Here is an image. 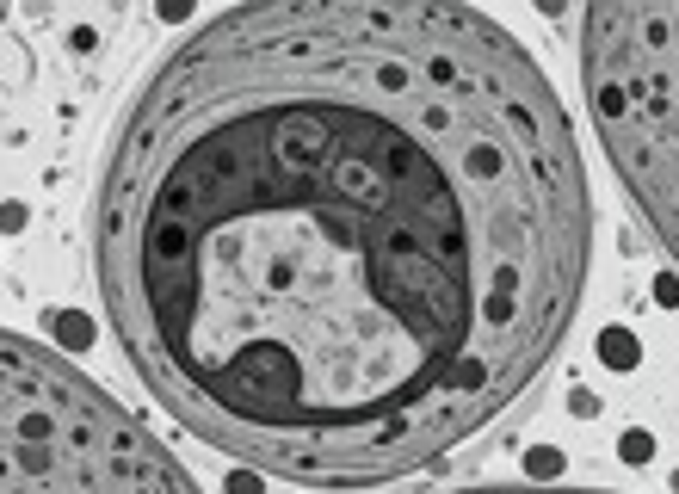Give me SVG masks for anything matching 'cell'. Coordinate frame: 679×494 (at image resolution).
<instances>
[{
  "instance_id": "cell-1",
  "label": "cell",
  "mask_w": 679,
  "mask_h": 494,
  "mask_svg": "<svg viewBox=\"0 0 679 494\" xmlns=\"http://www.w3.org/2000/svg\"><path fill=\"white\" fill-rule=\"evenodd\" d=\"M593 260L581 143L463 7L217 13L118 124L93 204L112 340L186 433L371 488L513 414Z\"/></svg>"
},
{
  "instance_id": "cell-2",
  "label": "cell",
  "mask_w": 679,
  "mask_h": 494,
  "mask_svg": "<svg viewBox=\"0 0 679 494\" xmlns=\"http://www.w3.org/2000/svg\"><path fill=\"white\" fill-rule=\"evenodd\" d=\"M0 494H198L142 420L50 346L0 328Z\"/></svg>"
},
{
  "instance_id": "cell-3",
  "label": "cell",
  "mask_w": 679,
  "mask_h": 494,
  "mask_svg": "<svg viewBox=\"0 0 679 494\" xmlns=\"http://www.w3.org/2000/svg\"><path fill=\"white\" fill-rule=\"evenodd\" d=\"M581 93L624 198L679 266V0L593 7L581 19Z\"/></svg>"
},
{
  "instance_id": "cell-4",
  "label": "cell",
  "mask_w": 679,
  "mask_h": 494,
  "mask_svg": "<svg viewBox=\"0 0 679 494\" xmlns=\"http://www.w3.org/2000/svg\"><path fill=\"white\" fill-rule=\"evenodd\" d=\"M463 494H593V488H463Z\"/></svg>"
}]
</instances>
